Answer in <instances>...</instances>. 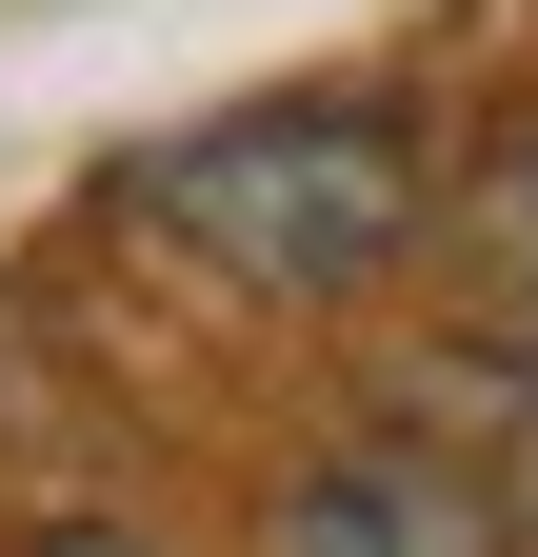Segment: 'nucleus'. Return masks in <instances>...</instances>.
<instances>
[{"label": "nucleus", "instance_id": "obj_4", "mask_svg": "<svg viewBox=\"0 0 538 557\" xmlns=\"http://www.w3.org/2000/svg\"><path fill=\"white\" fill-rule=\"evenodd\" d=\"M21 557H140V537H100V518H60V537H21Z\"/></svg>", "mask_w": 538, "mask_h": 557}, {"label": "nucleus", "instance_id": "obj_2", "mask_svg": "<svg viewBox=\"0 0 538 557\" xmlns=\"http://www.w3.org/2000/svg\"><path fill=\"white\" fill-rule=\"evenodd\" d=\"M259 557H518V518L439 438H340V458H299L259 498Z\"/></svg>", "mask_w": 538, "mask_h": 557}, {"label": "nucleus", "instance_id": "obj_3", "mask_svg": "<svg viewBox=\"0 0 538 557\" xmlns=\"http://www.w3.org/2000/svg\"><path fill=\"white\" fill-rule=\"evenodd\" d=\"M458 259H479V319L538 359V139H499V160L458 180Z\"/></svg>", "mask_w": 538, "mask_h": 557}, {"label": "nucleus", "instance_id": "obj_1", "mask_svg": "<svg viewBox=\"0 0 538 557\" xmlns=\"http://www.w3.org/2000/svg\"><path fill=\"white\" fill-rule=\"evenodd\" d=\"M120 199L180 239V259H220L240 299H359V278H399L439 239V139L399 120V100H220V120H180L120 160Z\"/></svg>", "mask_w": 538, "mask_h": 557}]
</instances>
